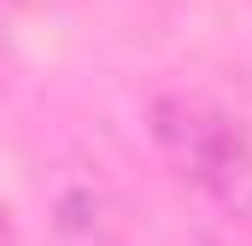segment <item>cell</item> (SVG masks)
Returning <instances> with one entry per match:
<instances>
[{
    "mask_svg": "<svg viewBox=\"0 0 252 246\" xmlns=\"http://www.w3.org/2000/svg\"><path fill=\"white\" fill-rule=\"evenodd\" d=\"M100 223V199L88 193V187H70V193H59V229H70V235H88Z\"/></svg>",
    "mask_w": 252,
    "mask_h": 246,
    "instance_id": "obj_1",
    "label": "cell"
},
{
    "mask_svg": "<svg viewBox=\"0 0 252 246\" xmlns=\"http://www.w3.org/2000/svg\"><path fill=\"white\" fill-rule=\"evenodd\" d=\"M229 205H235V211H247V217H252V176H247L241 187H235V199H229Z\"/></svg>",
    "mask_w": 252,
    "mask_h": 246,
    "instance_id": "obj_2",
    "label": "cell"
}]
</instances>
